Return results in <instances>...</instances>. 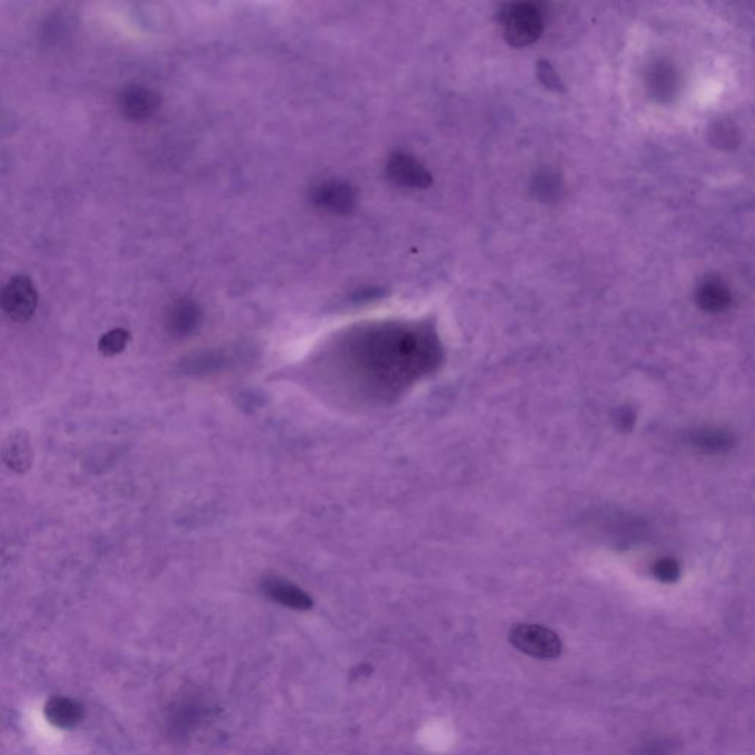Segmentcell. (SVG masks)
I'll return each instance as SVG.
<instances>
[{
	"label": "cell",
	"instance_id": "obj_1",
	"mask_svg": "<svg viewBox=\"0 0 755 755\" xmlns=\"http://www.w3.org/2000/svg\"><path fill=\"white\" fill-rule=\"evenodd\" d=\"M354 354L368 372L390 384L394 374L425 369L437 358V342L430 330L422 326L378 325L353 339Z\"/></svg>",
	"mask_w": 755,
	"mask_h": 755
},
{
	"label": "cell",
	"instance_id": "obj_2",
	"mask_svg": "<svg viewBox=\"0 0 755 755\" xmlns=\"http://www.w3.org/2000/svg\"><path fill=\"white\" fill-rule=\"evenodd\" d=\"M499 23L506 42L515 48H524L541 36L545 28V14L537 4L517 2L502 6Z\"/></svg>",
	"mask_w": 755,
	"mask_h": 755
},
{
	"label": "cell",
	"instance_id": "obj_3",
	"mask_svg": "<svg viewBox=\"0 0 755 755\" xmlns=\"http://www.w3.org/2000/svg\"><path fill=\"white\" fill-rule=\"evenodd\" d=\"M509 642L525 655L539 660H555L562 654V642L557 633L539 625H517L509 632Z\"/></svg>",
	"mask_w": 755,
	"mask_h": 755
},
{
	"label": "cell",
	"instance_id": "obj_4",
	"mask_svg": "<svg viewBox=\"0 0 755 755\" xmlns=\"http://www.w3.org/2000/svg\"><path fill=\"white\" fill-rule=\"evenodd\" d=\"M39 295L32 279L18 274L0 287V309L16 322H25L36 313Z\"/></svg>",
	"mask_w": 755,
	"mask_h": 755
},
{
	"label": "cell",
	"instance_id": "obj_5",
	"mask_svg": "<svg viewBox=\"0 0 755 755\" xmlns=\"http://www.w3.org/2000/svg\"><path fill=\"white\" fill-rule=\"evenodd\" d=\"M387 175L400 186L426 189L433 183V176L415 157L406 152H396L387 163Z\"/></svg>",
	"mask_w": 755,
	"mask_h": 755
},
{
	"label": "cell",
	"instance_id": "obj_6",
	"mask_svg": "<svg viewBox=\"0 0 755 755\" xmlns=\"http://www.w3.org/2000/svg\"><path fill=\"white\" fill-rule=\"evenodd\" d=\"M313 203L322 210L334 215H346L353 210L356 194L353 187L342 180H326L319 183L311 192Z\"/></svg>",
	"mask_w": 755,
	"mask_h": 755
},
{
	"label": "cell",
	"instance_id": "obj_7",
	"mask_svg": "<svg viewBox=\"0 0 755 755\" xmlns=\"http://www.w3.org/2000/svg\"><path fill=\"white\" fill-rule=\"evenodd\" d=\"M158 107V95L151 89L131 84L119 91V111L131 121H145L156 114Z\"/></svg>",
	"mask_w": 755,
	"mask_h": 755
},
{
	"label": "cell",
	"instance_id": "obj_8",
	"mask_svg": "<svg viewBox=\"0 0 755 755\" xmlns=\"http://www.w3.org/2000/svg\"><path fill=\"white\" fill-rule=\"evenodd\" d=\"M5 465L15 473H24L33 465V447L25 430L14 431L5 438L0 450Z\"/></svg>",
	"mask_w": 755,
	"mask_h": 755
},
{
	"label": "cell",
	"instance_id": "obj_9",
	"mask_svg": "<svg viewBox=\"0 0 755 755\" xmlns=\"http://www.w3.org/2000/svg\"><path fill=\"white\" fill-rule=\"evenodd\" d=\"M646 86L652 98L658 102H670L679 91V76L670 62L660 61L649 67Z\"/></svg>",
	"mask_w": 755,
	"mask_h": 755
},
{
	"label": "cell",
	"instance_id": "obj_10",
	"mask_svg": "<svg viewBox=\"0 0 755 755\" xmlns=\"http://www.w3.org/2000/svg\"><path fill=\"white\" fill-rule=\"evenodd\" d=\"M696 304L707 313H722L731 304V292L719 276H707L696 287Z\"/></svg>",
	"mask_w": 755,
	"mask_h": 755
},
{
	"label": "cell",
	"instance_id": "obj_11",
	"mask_svg": "<svg viewBox=\"0 0 755 755\" xmlns=\"http://www.w3.org/2000/svg\"><path fill=\"white\" fill-rule=\"evenodd\" d=\"M263 590L274 602H278V604L283 605L287 608L306 611V609H311V605H313V600L306 592H302L301 588L292 585L290 581L282 580V578H267L263 583Z\"/></svg>",
	"mask_w": 755,
	"mask_h": 755
},
{
	"label": "cell",
	"instance_id": "obj_12",
	"mask_svg": "<svg viewBox=\"0 0 755 755\" xmlns=\"http://www.w3.org/2000/svg\"><path fill=\"white\" fill-rule=\"evenodd\" d=\"M205 705L196 700L182 701L173 712L170 723L171 729L179 735H186L189 731L196 729L204 717L207 716Z\"/></svg>",
	"mask_w": 755,
	"mask_h": 755
},
{
	"label": "cell",
	"instance_id": "obj_13",
	"mask_svg": "<svg viewBox=\"0 0 755 755\" xmlns=\"http://www.w3.org/2000/svg\"><path fill=\"white\" fill-rule=\"evenodd\" d=\"M44 712H46L49 722L58 726V728H72L83 717V710L79 703L76 701L70 700V698H62V696L49 701L46 703V708H44Z\"/></svg>",
	"mask_w": 755,
	"mask_h": 755
},
{
	"label": "cell",
	"instance_id": "obj_14",
	"mask_svg": "<svg viewBox=\"0 0 755 755\" xmlns=\"http://www.w3.org/2000/svg\"><path fill=\"white\" fill-rule=\"evenodd\" d=\"M201 320V311L196 302L182 300L171 309L170 325L176 334L187 335L196 330Z\"/></svg>",
	"mask_w": 755,
	"mask_h": 755
},
{
	"label": "cell",
	"instance_id": "obj_15",
	"mask_svg": "<svg viewBox=\"0 0 755 755\" xmlns=\"http://www.w3.org/2000/svg\"><path fill=\"white\" fill-rule=\"evenodd\" d=\"M531 191L540 201L550 203L559 198L562 194V182L559 176L555 175L553 171L543 170L534 176Z\"/></svg>",
	"mask_w": 755,
	"mask_h": 755
},
{
	"label": "cell",
	"instance_id": "obj_16",
	"mask_svg": "<svg viewBox=\"0 0 755 755\" xmlns=\"http://www.w3.org/2000/svg\"><path fill=\"white\" fill-rule=\"evenodd\" d=\"M708 139L719 149H731L740 144V129L729 119H719L710 126Z\"/></svg>",
	"mask_w": 755,
	"mask_h": 755
},
{
	"label": "cell",
	"instance_id": "obj_17",
	"mask_svg": "<svg viewBox=\"0 0 755 755\" xmlns=\"http://www.w3.org/2000/svg\"><path fill=\"white\" fill-rule=\"evenodd\" d=\"M129 339H130V335H129L128 330H112L100 339L98 347H100V353L105 354V356H114L119 351H123Z\"/></svg>",
	"mask_w": 755,
	"mask_h": 755
},
{
	"label": "cell",
	"instance_id": "obj_18",
	"mask_svg": "<svg viewBox=\"0 0 755 755\" xmlns=\"http://www.w3.org/2000/svg\"><path fill=\"white\" fill-rule=\"evenodd\" d=\"M652 574L655 576L656 580L663 583H674L680 577V567L676 560L664 558L656 560L655 565L652 567Z\"/></svg>",
	"mask_w": 755,
	"mask_h": 755
},
{
	"label": "cell",
	"instance_id": "obj_19",
	"mask_svg": "<svg viewBox=\"0 0 755 755\" xmlns=\"http://www.w3.org/2000/svg\"><path fill=\"white\" fill-rule=\"evenodd\" d=\"M696 444L707 450H722L731 444V438L723 433L702 431L695 437Z\"/></svg>",
	"mask_w": 755,
	"mask_h": 755
},
{
	"label": "cell",
	"instance_id": "obj_20",
	"mask_svg": "<svg viewBox=\"0 0 755 755\" xmlns=\"http://www.w3.org/2000/svg\"><path fill=\"white\" fill-rule=\"evenodd\" d=\"M537 77H539L541 83L545 84L546 88L550 89V91H564L562 80L559 79L557 72L553 70L552 65L549 64L548 61H539V64H537Z\"/></svg>",
	"mask_w": 755,
	"mask_h": 755
}]
</instances>
